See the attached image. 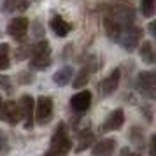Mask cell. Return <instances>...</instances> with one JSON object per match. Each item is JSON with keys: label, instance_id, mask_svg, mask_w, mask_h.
Segmentation results:
<instances>
[{"label": "cell", "instance_id": "23", "mask_svg": "<svg viewBox=\"0 0 156 156\" xmlns=\"http://www.w3.org/2000/svg\"><path fill=\"white\" fill-rule=\"evenodd\" d=\"M0 86L5 90L7 93H12V86H11V79L7 76H0Z\"/></svg>", "mask_w": 156, "mask_h": 156}, {"label": "cell", "instance_id": "10", "mask_svg": "<svg viewBox=\"0 0 156 156\" xmlns=\"http://www.w3.org/2000/svg\"><path fill=\"white\" fill-rule=\"evenodd\" d=\"M123 123H125V112H123V109H116V111H112V112L107 116V119L102 123L100 132H102V133L116 132V130H119V128L123 126Z\"/></svg>", "mask_w": 156, "mask_h": 156}, {"label": "cell", "instance_id": "3", "mask_svg": "<svg viewBox=\"0 0 156 156\" xmlns=\"http://www.w3.org/2000/svg\"><path fill=\"white\" fill-rule=\"evenodd\" d=\"M140 37H142V30L139 28V27H135L133 23H128V25H125V27L119 30V34H118V37H116L114 41L119 44L125 51L132 53V51H135V48L140 44Z\"/></svg>", "mask_w": 156, "mask_h": 156}, {"label": "cell", "instance_id": "6", "mask_svg": "<svg viewBox=\"0 0 156 156\" xmlns=\"http://www.w3.org/2000/svg\"><path fill=\"white\" fill-rule=\"evenodd\" d=\"M0 118L5 121L7 125H18L21 121V109L20 104L14 100H7L4 104H0Z\"/></svg>", "mask_w": 156, "mask_h": 156}, {"label": "cell", "instance_id": "25", "mask_svg": "<svg viewBox=\"0 0 156 156\" xmlns=\"http://www.w3.org/2000/svg\"><path fill=\"white\" fill-rule=\"evenodd\" d=\"M119 156H140V154H139V153H133L130 147H123L119 151Z\"/></svg>", "mask_w": 156, "mask_h": 156}, {"label": "cell", "instance_id": "22", "mask_svg": "<svg viewBox=\"0 0 156 156\" xmlns=\"http://www.w3.org/2000/svg\"><path fill=\"white\" fill-rule=\"evenodd\" d=\"M16 4H23V7H27V5H28V4H27V2H20V0H4V9H5V11H14L16 9Z\"/></svg>", "mask_w": 156, "mask_h": 156}, {"label": "cell", "instance_id": "11", "mask_svg": "<svg viewBox=\"0 0 156 156\" xmlns=\"http://www.w3.org/2000/svg\"><path fill=\"white\" fill-rule=\"evenodd\" d=\"M70 107L76 112H86L91 107V91L83 90V91L76 93L70 98Z\"/></svg>", "mask_w": 156, "mask_h": 156}, {"label": "cell", "instance_id": "24", "mask_svg": "<svg viewBox=\"0 0 156 156\" xmlns=\"http://www.w3.org/2000/svg\"><path fill=\"white\" fill-rule=\"evenodd\" d=\"M20 81H21V83H32V81H34V76H32V74H27V72H21V74H20Z\"/></svg>", "mask_w": 156, "mask_h": 156}, {"label": "cell", "instance_id": "28", "mask_svg": "<svg viewBox=\"0 0 156 156\" xmlns=\"http://www.w3.org/2000/svg\"><path fill=\"white\" fill-rule=\"evenodd\" d=\"M0 104H2V95H0Z\"/></svg>", "mask_w": 156, "mask_h": 156}, {"label": "cell", "instance_id": "2", "mask_svg": "<svg viewBox=\"0 0 156 156\" xmlns=\"http://www.w3.org/2000/svg\"><path fill=\"white\" fill-rule=\"evenodd\" d=\"M51 65V44L49 41H39L30 48V67L35 70H44Z\"/></svg>", "mask_w": 156, "mask_h": 156}, {"label": "cell", "instance_id": "12", "mask_svg": "<svg viewBox=\"0 0 156 156\" xmlns=\"http://www.w3.org/2000/svg\"><path fill=\"white\" fill-rule=\"evenodd\" d=\"M93 144L95 146L91 149V156H112L116 151V146H118L116 139H111V137L100 139L98 142H93Z\"/></svg>", "mask_w": 156, "mask_h": 156}, {"label": "cell", "instance_id": "14", "mask_svg": "<svg viewBox=\"0 0 156 156\" xmlns=\"http://www.w3.org/2000/svg\"><path fill=\"white\" fill-rule=\"evenodd\" d=\"M72 76H74V69H72L70 65H65V67H62V69L53 76V81H55V84H58V86H65L72 81Z\"/></svg>", "mask_w": 156, "mask_h": 156}, {"label": "cell", "instance_id": "20", "mask_svg": "<svg viewBox=\"0 0 156 156\" xmlns=\"http://www.w3.org/2000/svg\"><path fill=\"white\" fill-rule=\"evenodd\" d=\"M137 130H139V128H132L130 139H132V142H133L137 147H142V146H144V133L140 132V135H137Z\"/></svg>", "mask_w": 156, "mask_h": 156}, {"label": "cell", "instance_id": "29", "mask_svg": "<svg viewBox=\"0 0 156 156\" xmlns=\"http://www.w3.org/2000/svg\"><path fill=\"white\" fill-rule=\"evenodd\" d=\"M46 156H51V154H49V153H46Z\"/></svg>", "mask_w": 156, "mask_h": 156}, {"label": "cell", "instance_id": "27", "mask_svg": "<svg viewBox=\"0 0 156 156\" xmlns=\"http://www.w3.org/2000/svg\"><path fill=\"white\" fill-rule=\"evenodd\" d=\"M149 32H151V35H154V34H156V32H154V23H153V21L149 23Z\"/></svg>", "mask_w": 156, "mask_h": 156}, {"label": "cell", "instance_id": "21", "mask_svg": "<svg viewBox=\"0 0 156 156\" xmlns=\"http://www.w3.org/2000/svg\"><path fill=\"white\" fill-rule=\"evenodd\" d=\"M7 151H9V140L5 137V133L0 130V154H5Z\"/></svg>", "mask_w": 156, "mask_h": 156}, {"label": "cell", "instance_id": "4", "mask_svg": "<svg viewBox=\"0 0 156 156\" xmlns=\"http://www.w3.org/2000/svg\"><path fill=\"white\" fill-rule=\"evenodd\" d=\"M53 118V98L51 97H39L34 107V119L37 121V125H48Z\"/></svg>", "mask_w": 156, "mask_h": 156}, {"label": "cell", "instance_id": "16", "mask_svg": "<svg viewBox=\"0 0 156 156\" xmlns=\"http://www.w3.org/2000/svg\"><path fill=\"white\" fill-rule=\"evenodd\" d=\"M93 142H95V137H93L91 132L88 128H81L79 130V146L76 147V151H84L88 146H91Z\"/></svg>", "mask_w": 156, "mask_h": 156}, {"label": "cell", "instance_id": "7", "mask_svg": "<svg viewBox=\"0 0 156 156\" xmlns=\"http://www.w3.org/2000/svg\"><path fill=\"white\" fill-rule=\"evenodd\" d=\"M18 104H20V109H21L23 126H25V130H32L34 128V107H35V102L30 95H23Z\"/></svg>", "mask_w": 156, "mask_h": 156}, {"label": "cell", "instance_id": "18", "mask_svg": "<svg viewBox=\"0 0 156 156\" xmlns=\"http://www.w3.org/2000/svg\"><path fill=\"white\" fill-rule=\"evenodd\" d=\"M90 76H91V69L90 67L81 69L79 74L76 76V79H74V88H84L88 84V81H90Z\"/></svg>", "mask_w": 156, "mask_h": 156}, {"label": "cell", "instance_id": "8", "mask_svg": "<svg viewBox=\"0 0 156 156\" xmlns=\"http://www.w3.org/2000/svg\"><path fill=\"white\" fill-rule=\"evenodd\" d=\"M119 81H121V70L119 69H114L105 79H102V81L98 83V93L102 95V97H109V95H112V93L118 90Z\"/></svg>", "mask_w": 156, "mask_h": 156}, {"label": "cell", "instance_id": "5", "mask_svg": "<svg viewBox=\"0 0 156 156\" xmlns=\"http://www.w3.org/2000/svg\"><path fill=\"white\" fill-rule=\"evenodd\" d=\"M137 88H139V91L147 100H154L156 98V76H154V72H151V70L140 72L139 77H137Z\"/></svg>", "mask_w": 156, "mask_h": 156}, {"label": "cell", "instance_id": "1", "mask_svg": "<svg viewBox=\"0 0 156 156\" xmlns=\"http://www.w3.org/2000/svg\"><path fill=\"white\" fill-rule=\"evenodd\" d=\"M72 149V139L69 135V130L65 126V123H58L55 133L51 137V146L49 153L51 156H65Z\"/></svg>", "mask_w": 156, "mask_h": 156}, {"label": "cell", "instance_id": "17", "mask_svg": "<svg viewBox=\"0 0 156 156\" xmlns=\"http://www.w3.org/2000/svg\"><path fill=\"white\" fill-rule=\"evenodd\" d=\"M9 53H11V46H9L7 42H2V44H0V72L7 70L9 65H11Z\"/></svg>", "mask_w": 156, "mask_h": 156}, {"label": "cell", "instance_id": "15", "mask_svg": "<svg viewBox=\"0 0 156 156\" xmlns=\"http://www.w3.org/2000/svg\"><path fill=\"white\" fill-rule=\"evenodd\" d=\"M139 55H140V60L144 63L153 65L154 63V51H153V44L151 41H144L142 44H139Z\"/></svg>", "mask_w": 156, "mask_h": 156}, {"label": "cell", "instance_id": "26", "mask_svg": "<svg viewBox=\"0 0 156 156\" xmlns=\"http://www.w3.org/2000/svg\"><path fill=\"white\" fill-rule=\"evenodd\" d=\"M154 144H156V137H154V135H151V140H149V156H156Z\"/></svg>", "mask_w": 156, "mask_h": 156}, {"label": "cell", "instance_id": "9", "mask_svg": "<svg viewBox=\"0 0 156 156\" xmlns=\"http://www.w3.org/2000/svg\"><path fill=\"white\" fill-rule=\"evenodd\" d=\"M28 32V20L25 16H18L7 25V34L16 41H23Z\"/></svg>", "mask_w": 156, "mask_h": 156}, {"label": "cell", "instance_id": "19", "mask_svg": "<svg viewBox=\"0 0 156 156\" xmlns=\"http://www.w3.org/2000/svg\"><path fill=\"white\" fill-rule=\"evenodd\" d=\"M140 11H142V16L151 18V16L154 14V0H142L140 2Z\"/></svg>", "mask_w": 156, "mask_h": 156}, {"label": "cell", "instance_id": "13", "mask_svg": "<svg viewBox=\"0 0 156 156\" xmlns=\"http://www.w3.org/2000/svg\"><path fill=\"white\" fill-rule=\"evenodd\" d=\"M49 27H51V30L55 32L56 37H67L72 30V25L67 21V20H63L62 16H53L51 21H49Z\"/></svg>", "mask_w": 156, "mask_h": 156}]
</instances>
